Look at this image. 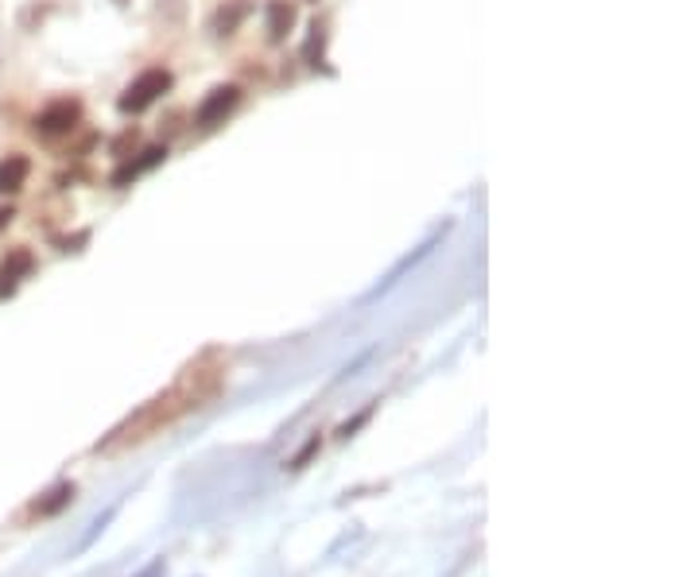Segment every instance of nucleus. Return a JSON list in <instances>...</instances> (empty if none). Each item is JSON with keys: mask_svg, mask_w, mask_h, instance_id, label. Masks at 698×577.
<instances>
[{"mask_svg": "<svg viewBox=\"0 0 698 577\" xmlns=\"http://www.w3.org/2000/svg\"><path fill=\"white\" fill-rule=\"evenodd\" d=\"M136 577H163V558H156L144 574H136Z\"/></svg>", "mask_w": 698, "mask_h": 577, "instance_id": "a211bd4d", "label": "nucleus"}, {"mask_svg": "<svg viewBox=\"0 0 698 577\" xmlns=\"http://www.w3.org/2000/svg\"><path fill=\"white\" fill-rule=\"evenodd\" d=\"M299 20V4L295 0H268V43H284L287 32Z\"/></svg>", "mask_w": 698, "mask_h": 577, "instance_id": "9d476101", "label": "nucleus"}, {"mask_svg": "<svg viewBox=\"0 0 698 577\" xmlns=\"http://www.w3.org/2000/svg\"><path fill=\"white\" fill-rule=\"evenodd\" d=\"M183 120H187V113H183V109L167 113V120L159 125V136H167V140H171V136H179V132H183ZM167 140H163V143H167Z\"/></svg>", "mask_w": 698, "mask_h": 577, "instance_id": "2eb2a0df", "label": "nucleus"}, {"mask_svg": "<svg viewBox=\"0 0 698 577\" xmlns=\"http://www.w3.org/2000/svg\"><path fill=\"white\" fill-rule=\"evenodd\" d=\"M373 412H377V407L369 404V407H366V412H361V415H353V419H349V423H341V427H338V438H353V435H358L361 427H366L369 419H373Z\"/></svg>", "mask_w": 698, "mask_h": 577, "instance_id": "ddd939ff", "label": "nucleus"}, {"mask_svg": "<svg viewBox=\"0 0 698 577\" xmlns=\"http://www.w3.org/2000/svg\"><path fill=\"white\" fill-rule=\"evenodd\" d=\"M28 174H32V159L12 151V156L0 159V194H20L28 186Z\"/></svg>", "mask_w": 698, "mask_h": 577, "instance_id": "6e6552de", "label": "nucleus"}, {"mask_svg": "<svg viewBox=\"0 0 698 577\" xmlns=\"http://www.w3.org/2000/svg\"><path fill=\"white\" fill-rule=\"evenodd\" d=\"M12 222H17V210H12V206H0V233L9 229Z\"/></svg>", "mask_w": 698, "mask_h": 577, "instance_id": "f3484780", "label": "nucleus"}, {"mask_svg": "<svg viewBox=\"0 0 698 577\" xmlns=\"http://www.w3.org/2000/svg\"><path fill=\"white\" fill-rule=\"evenodd\" d=\"M89 241V229H78L74 237H63L59 241V253H82V245Z\"/></svg>", "mask_w": 698, "mask_h": 577, "instance_id": "dca6fc26", "label": "nucleus"}, {"mask_svg": "<svg viewBox=\"0 0 698 577\" xmlns=\"http://www.w3.org/2000/svg\"><path fill=\"white\" fill-rule=\"evenodd\" d=\"M35 271V256L32 248H9V256L0 260V299H12L20 291L28 276Z\"/></svg>", "mask_w": 698, "mask_h": 577, "instance_id": "39448f33", "label": "nucleus"}, {"mask_svg": "<svg viewBox=\"0 0 698 577\" xmlns=\"http://www.w3.org/2000/svg\"><path fill=\"white\" fill-rule=\"evenodd\" d=\"M136 140H140V132H136V128H125V132H120L117 140H113V156H117V159H128V151L136 148Z\"/></svg>", "mask_w": 698, "mask_h": 577, "instance_id": "4468645a", "label": "nucleus"}, {"mask_svg": "<svg viewBox=\"0 0 698 577\" xmlns=\"http://www.w3.org/2000/svg\"><path fill=\"white\" fill-rule=\"evenodd\" d=\"M303 58H307L310 71H326V74H334L330 66H326V24H322V20H315V24H310L307 43H303Z\"/></svg>", "mask_w": 698, "mask_h": 577, "instance_id": "9b49d317", "label": "nucleus"}, {"mask_svg": "<svg viewBox=\"0 0 698 577\" xmlns=\"http://www.w3.org/2000/svg\"><path fill=\"white\" fill-rule=\"evenodd\" d=\"M318 450H322V438H318V435H310V438H307V446H303V450L295 453L292 461H287V469H307V466H310V458H315Z\"/></svg>", "mask_w": 698, "mask_h": 577, "instance_id": "f8f14e48", "label": "nucleus"}, {"mask_svg": "<svg viewBox=\"0 0 698 577\" xmlns=\"http://www.w3.org/2000/svg\"><path fill=\"white\" fill-rule=\"evenodd\" d=\"M78 125H82V101L78 97H59V101L43 105V109L35 113L32 132L40 136V140H63V136L78 132Z\"/></svg>", "mask_w": 698, "mask_h": 577, "instance_id": "7ed1b4c3", "label": "nucleus"}, {"mask_svg": "<svg viewBox=\"0 0 698 577\" xmlns=\"http://www.w3.org/2000/svg\"><path fill=\"white\" fill-rule=\"evenodd\" d=\"M237 105H241V86L237 82H222V86H214L207 97H202V105L194 109L191 125L199 128V132H214V128H222L225 120L233 117Z\"/></svg>", "mask_w": 698, "mask_h": 577, "instance_id": "20e7f679", "label": "nucleus"}, {"mask_svg": "<svg viewBox=\"0 0 698 577\" xmlns=\"http://www.w3.org/2000/svg\"><path fill=\"white\" fill-rule=\"evenodd\" d=\"M222 384H225V364H218L214 353L199 356V361H191L179 372V380H174L171 388L159 392L156 399H148V404L136 415H128L120 427H113L109 438L97 442V453H120L128 450V446H140L144 438L159 435L163 427H174L183 415L207 407L210 399L222 392Z\"/></svg>", "mask_w": 698, "mask_h": 577, "instance_id": "f257e3e1", "label": "nucleus"}, {"mask_svg": "<svg viewBox=\"0 0 698 577\" xmlns=\"http://www.w3.org/2000/svg\"><path fill=\"white\" fill-rule=\"evenodd\" d=\"M74 492H78V489H74L71 481H59L55 489H47L32 507H28V515H32V520H51V515H59L63 507H71Z\"/></svg>", "mask_w": 698, "mask_h": 577, "instance_id": "1a4fd4ad", "label": "nucleus"}, {"mask_svg": "<svg viewBox=\"0 0 698 577\" xmlns=\"http://www.w3.org/2000/svg\"><path fill=\"white\" fill-rule=\"evenodd\" d=\"M163 159H167V143H151V148H144L136 159H120V167L113 171V186H128V182H136L140 174L156 171Z\"/></svg>", "mask_w": 698, "mask_h": 577, "instance_id": "423d86ee", "label": "nucleus"}, {"mask_svg": "<svg viewBox=\"0 0 698 577\" xmlns=\"http://www.w3.org/2000/svg\"><path fill=\"white\" fill-rule=\"evenodd\" d=\"M171 86H174L171 71H167V66H151V71L136 74V78L125 86V94L117 97V113H125V117H140V113L151 109L159 97L171 94Z\"/></svg>", "mask_w": 698, "mask_h": 577, "instance_id": "f03ea898", "label": "nucleus"}, {"mask_svg": "<svg viewBox=\"0 0 698 577\" xmlns=\"http://www.w3.org/2000/svg\"><path fill=\"white\" fill-rule=\"evenodd\" d=\"M248 17H253V0H225L210 20V32H214V40H233Z\"/></svg>", "mask_w": 698, "mask_h": 577, "instance_id": "0eeeda50", "label": "nucleus"}]
</instances>
